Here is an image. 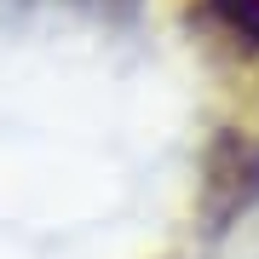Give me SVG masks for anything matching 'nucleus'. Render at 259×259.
I'll return each instance as SVG.
<instances>
[{
    "label": "nucleus",
    "mask_w": 259,
    "mask_h": 259,
    "mask_svg": "<svg viewBox=\"0 0 259 259\" xmlns=\"http://www.w3.org/2000/svg\"><path fill=\"white\" fill-rule=\"evenodd\" d=\"M259 207V133L219 127L202 156V190H196V225L202 236H225L242 213Z\"/></svg>",
    "instance_id": "f257e3e1"
},
{
    "label": "nucleus",
    "mask_w": 259,
    "mask_h": 259,
    "mask_svg": "<svg viewBox=\"0 0 259 259\" xmlns=\"http://www.w3.org/2000/svg\"><path fill=\"white\" fill-rule=\"evenodd\" d=\"M202 12L225 40H236L248 58H259V0H202Z\"/></svg>",
    "instance_id": "f03ea898"
},
{
    "label": "nucleus",
    "mask_w": 259,
    "mask_h": 259,
    "mask_svg": "<svg viewBox=\"0 0 259 259\" xmlns=\"http://www.w3.org/2000/svg\"><path fill=\"white\" fill-rule=\"evenodd\" d=\"M81 6H93V12H110V18H121V12H139V0H81Z\"/></svg>",
    "instance_id": "7ed1b4c3"
}]
</instances>
